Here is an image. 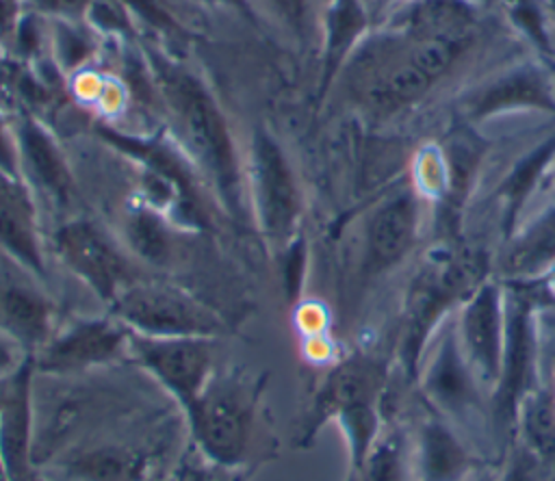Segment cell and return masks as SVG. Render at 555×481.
<instances>
[{"label": "cell", "instance_id": "26", "mask_svg": "<svg viewBox=\"0 0 555 481\" xmlns=\"http://www.w3.org/2000/svg\"><path fill=\"white\" fill-rule=\"evenodd\" d=\"M278 15L282 17V22L295 32V35H304L306 32V24H308V2L306 0H271Z\"/></svg>", "mask_w": 555, "mask_h": 481}, {"label": "cell", "instance_id": "3", "mask_svg": "<svg viewBox=\"0 0 555 481\" xmlns=\"http://www.w3.org/2000/svg\"><path fill=\"white\" fill-rule=\"evenodd\" d=\"M262 386V377L243 368H217L184 412L189 442L217 464L249 470Z\"/></svg>", "mask_w": 555, "mask_h": 481}, {"label": "cell", "instance_id": "27", "mask_svg": "<svg viewBox=\"0 0 555 481\" xmlns=\"http://www.w3.org/2000/svg\"><path fill=\"white\" fill-rule=\"evenodd\" d=\"M30 355L9 336L0 329V379L15 373Z\"/></svg>", "mask_w": 555, "mask_h": 481}, {"label": "cell", "instance_id": "12", "mask_svg": "<svg viewBox=\"0 0 555 481\" xmlns=\"http://www.w3.org/2000/svg\"><path fill=\"white\" fill-rule=\"evenodd\" d=\"M17 171L28 191H37L56 208L72 206L76 182L54 136L33 117H22L13 132Z\"/></svg>", "mask_w": 555, "mask_h": 481}, {"label": "cell", "instance_id": "33", "mask_svg": "<svg viewBox=\"0 0 555 481\" xmlns=\"http://www.w3.org/2000/svg\"><path fill=\"white\" fill-rule=\"evenodd\" d=\"M0 405H2V379H0Z\"/></svg>", "mask_w": 555, "mask_h": 481}, {"label": "cell", "instance_id": "28", "mask_svg": "<svg viewBox=\"0 0 555 481\" xmlns=\"http://www.w3.org/2000/svg\"><path fill=\"white\" fill-rule=\"evenodd\" d=\"M39 11L54 15H76L85 11L93 0H30Z\"/></svg>", "mask_w": 555, "mask_h": 481}, {"label": "cell", "instance_id": "32", "mask_svg": "<svg viewBox=\"0 0 555 481\" xmlns=\"http://www.w3.org/2000/svg\"><path fill=\"white\" fill-rule=\"evenodd\" d=\"M30 481H48L43 474H39V472H35V477L30 479Z\"/></svg>", "mask_w": 555, "mask_h": 481}, {"label": "cell", "instance_id": "7", "mask_svg": "<svg viewBox=\"0 0 555 481\" xmlns=\"http://www.w3.org/2000/svg\"><path fill=\"white\" fill-rule=\"evenodd\" d=\"M50 245L63 266L85 282L106 306L130 282L141 277L130 253L93 219H65L52 232Z\"/></svg>", "mask_w": 555, "mask_h": 481}, {"label": "cell", "instance_id": "19", "mask_svg": "<svg viewBox=\"0 0 555 481\" xmlns=\"http://www.w3.org/2000/svg\"><path fill=\"white\" fill-rule=\"evenodd\" d=\"M349 474L356 481H412L408 435L401 429H382L360 470Z\"/></svg>", "mask_w": 555, "mask_h": 481}, {"label": "cell", "instance_id": "13", "mask_svg": "<svg viewBox=\"0 0 555 481\" xmlns=\"http://www.w3.org/2000/svg\"><path fill=\"white\" fill-rule=\"evenodd\" d=\"M412 481H466L481 468L464 433L427 410L410 442Z\"/></svg>", "mask_w": 555, "mask_h": 481}, {"label": "cell", "instance_id": "10", "mask_svg": "<svg viewBox=\"0 0 555 481\" xmlns=\"http://www.w3.org/2000/svg\"><path fill=\"white\" fill-rule=\"evenodd\" d=\"M386 381V364L364 353L349 355L332 366L312 394L310 407L297 433V444L308 446L317 431L330 420L336 422L338 418L366 405H384Z\"/></svg>", "mask_w": 555, "mask_h": 481}, {"label": "cell", "instance_id": "11", "mask_svg": "<svg viewBox=\"0 0 555 481\" xmlns=\"http://www.w3.org/2000/svg\"><path fill=\"white\" fill-rule=\"evenodd\" d=\"M457 342L479 384L492 396L505 344V299L494 284H479L462 306Z\"/></svg>", "mask_w": 555, "mask_h": 481}, {"label": "cell", "instance_id": "17", "mask_svg": "<svg viewBox=\"0 0 555 481\" xmlns=\"http://www.w3.org/2000/svg\"><path fill=\"white\" fill-rule=\"evenodd\" d=\"M0 329L33 355L56 329L54 308L50 299L30 284H0Z\"/></svg>", "mask_w": 555, "mask_h": 481}, {"label": "cell", "instance_id": "4", "mask_svg": "<svg viewBox=\"0 0 555 481\" xmlns=\"http://www.w3.org/2000/svg\"><path fill=\"white\" fill-rule=\"evenodd\" d=\"M245 182L256 227L275 251H286L299 240L304 195L288 154L264 126H256L249 134Z\"/></svg>", "mask_w": 555, "mask_h": 481}, {"label": "cell", "instance_id": "24", "mask_svg": "<svg viewBox=\"0 0 555 481\" xmlns=\"http://www.w3.org/2000/svg\"><path fill=\"white\" fill-rule=\"evenodd\" d=\"M516 444L509 448V455L503 464L501 477L496 481H544V464L535 453H531L522 442L514 440Z\"/></svg>", "mask_w": 555, "mask_h": 481}, {"label": "cell", "instance_id": "5", "mask_svg": "<svg viewBox=\"0 0 555 481\" xmlns=\"http://www.w3.org/2000/svg\"><path fill=\"white\" fill-rule=\"evenodd\" d=\"M132 334L150 338H219V314L182 288L147 277L130 282L108 306Z\"/></svg>", "mask_w": 555, "mask_h": 481}, {"label": "cell", "instance_id": "31", "mask_svg": "<svg viewBox=\"0 0 555 481\" xmlns=\"http://www.w3.org/2000/svg\"><path fill=\"white\" fill-rule=\"evenodd\" d=\"M0 481H9V477H7V470H4V466H2V459H0Z\"/></svg>", "mask_w": 555, "mask_h": 481}, {"label": "cell", "instance_id": "18", "mask_svg": "<svg viewBox=\"0 0 555 481\" xmlns=\"http://www.w3.org/2000/svg\"><path fill=\"white\" fill-rule=\"evenodd\" d=\"M555 264V206L527 225L505 253L503 269L509 275L527 277Z\"/></svg>", "mask_w": 555, "mask_h": 481}, {"label": "cell", "instance_id": "2", "mask_svg": "<svg viewBox=\"0 0 555 481\" xmlns=\"http://www.w3.org/2000/svg\"><path fill=\"white\" fill-rule=\"evenodd\" d=\"M154 72L156 87L186 156L195 162L221 208L230 217L245 221L249 217L245 160L238 156L219 102L189 67L154 58Z\"/></svg>", "mask_w": 555, "mask_h": 481}, {"label": "cell", "instance_id": "14", "mask_svg": "<svg viewBox=\"0 0 555 481\" xmlns=\"http://www.w3.org/2000/svg\"><path fill=\"white\" fill-rule=\"evenodd\" d=\"M33 386H35L33 355L15 373L2 379L0 459L9 481H30L35 477Z\"/></svg>", "mask_w": 555, "mask_h": 481}, {"label": "cell", "instance_id": "20", "mask_svg": "<svg viewBox=\"0 0 555 481\" xmlns=\"http://www.w3.org/2000/svg\"><path fill=\"white\" fill-rule=\"evenodd\" d=\"M126 240L134 258L147 264H165L171 253L167 221L152 208H137L128 214Z\"/></svg>", "mask_w": 555, "mask_h": 481}, {"label": "cell", "instance_id": "1", "mask_svg": "<svg viewBox=\"0 0 555 481\" xmlns=\"http://www.w3.org/2000/svg\"><path fill=\"white\" fill-rule=\"evenodd\" d=\"M182 410L141 407L39 468L48 481H165L184 451Z\"/></svg>", "mask_w": 555, "mask_h": 481}, {"label": "cell", "instance_id": "25", "mask_svg": "<svg viewBox=\"0 0 555 481\" xmlns=\"http://www.w3.org/2000/svg\"><path fill=\"white\" fill-rule=\"evenodd\" d=\"M54 48H56V61L63 69L82 65L85 58L93 52L89 39L80 30H76L67 24H61L56 28V46Z\"/></svg>", "mask_w": 555, "mask_h": 481}, {"label": "cell", "instance_id": "34", "mask_svg": "<svg viewBox=\"0 0 555 481\" xmlns=\"http://www.w3.org/2000/svg\"><path fill=\"white\" fill-rule=\"evenodd\" d=\"M347 481H356V477H353V474H349V479H347Z\"/></svg>", "mask_w": 555, "mask_h": 481}, {"label": "cell", "instance_id": "15", "mask_svg": "<svg viewBox=\"0 0 555 481\" xmlns=\"http://www.w3.org/2000/svg\"><path fill=\"white\" fill-rule=\"evenodd\" d=\"M457 52V39H423L418 50L397 67L373 74L364 82V98L375 108H397L414 102L447 72Z\"/></svg>", "mask_w": 555, "mask_h": 481}, {"label": "cell", "instance_id": "23", "mask_svg": "<svg viewBox=\"0 0 555 481\" xmlns=\"http://www.w3.org/2000/svg\"><path fill=\"white\" fill-rule=\"evenodd\" d=\"M542 95L544 93H542L540 78L531 74H516L505 82L494 84L488 93H483V98L477 104H479V113H488L496 106H507L516 102H535V100H542Z\"/></svg>", "mask_w": 555, "mask_h": 481}, {"label": "cell", "instance_id": "29", "mask_svg": "<svg viewBox=\"0 0 555 481\" xmlns=\"http://www.w3.org/2000/svg\"><path fill=\"white\" fill-rule=\"evenodd\" d=\"M17 32V0H0V41Z\"/></svg>", "mask_w": 555, "mask_h": 481}, {"label": "cell", "instance_id": "6", "mask_svg": "<svg viewBox=\"0 0 555 481\" xmlns=\"http://www.w3.org/2000/svg\"><path fill=\"white\" fill-rule=\"evenodd\" d=\"M425 355L429 358L421 362L416 384L427 407L462 433L473 431L486 418L492 422L490 394L466 362L455 329H444Z\"/></svg>", "mask_w": 555, "mask_h": 481}, {"label": "cell", "instance_id": "21", "mask_svg": "<svg viewBox=\"0 0 555 481\" xmlns=\"http://www.w3.org/2000/svg\"><path fill=\"white\" fill-rule=\"evenodd\" d=\"M555 152V143H546L540 150H535L533 154H529L518 167L516 171L509 173V178L503 184V199H505V227L512 230L518 210L522 208L525 199L531 195L535 180L540 178L542 169L546 167L551 154Z\"/></svg>", "mask_w": 555, "mask_h": 481}, {"label": "cell", "instance_id": "30", "mask_svg": "<svg viewBox=\"0 0 555 481\" xmlns=\"http://www.w3.org/2000/svg\"><path fill=\"white\" fill-rule=\"evenodd\" d=\"M215 2H225V4H234L236 9H245V0H215Z\"/></svg>", "mask_w": 555, "mask_h": 481}, {"label": "cell", "instance_id": "22", "mask_svg": "<svg viewBox=\"0 0 555 481\" xmlns=\"http://www.w3.org/2000/svg\"><path fill=\"white\" fill-rule=\"evenodd\" d=\"M247 474L249 470H236L212 461L199 448L186 442L165 481H245Z\"/></svg>", "mask_w": 555, "mask_h": 481}, {"label": "cell", "instance_id": "16", "mask_svg": "<svg viewBox=\"0 0 555 481\" xmlns=\"http://www.w3.org/2000/svg\"><path fill=\"white\" fill-rule=\"evenodd\" d=\"M418 227V202L410 188L388 195L369 217L364 232V266L382 273L405 258Z\"/></svg>", "mask_w": 555, "mask_h": 481}, {"label": "cell", "instance_id": "8", "mask_svg": "<svg viewBox=\"0 0 555 481\" xmlns=\"http://www.w3.org/2000/svg\"><path fill=\"white\" fill-rule=\"evenodd\" d=\"M217 338H150L130 332L128 362L145 373L182 414L217 370Z\"/></svg>", "mask_w": 555, "mask_h": 481}, {"label": "cell", "instance_id": "9", "mask_svg": "<svg viewBox=\"0 0 555 481\" xmlns=\"http://www.w3.org/2000/svg\"><path fill=\"white\" fill-rule=\"evenodd\" d=\"M128 351L130 329L108 312L56 327L33 353V364L39 375H80L128 362Z\"/></svg>", "mask_w": 555, "mask_h": 481}]
</instances>
